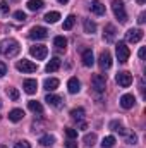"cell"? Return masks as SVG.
I'll return each mask as SVG.
<instances>
[{
	"instance_id": "obj_3",
	"label": "cell",
	"mask_w": 146,
	"mask_h": 148,
	"mask_svg": "<svg viewBox=\"0 0 146 148\" xmlns=\"http://www.w3.org/2000/svg\"><path fill=\"white\" fill-rule=\"evenodd\" d=\"M115 52H117V59H119V62H127V59H129V55H131V50H129V47L124 43V41H119L117 45H115Z\"/></svg>"
},
{
	"instance_id": "obj_23",
	"label": "cell",
	"mask_w": 146,
	"mask_h": 148,
	"mask_svg": "<svg viewBox=\"0 0 146 148\" xmlns=\"http://www.w3.org/2000/svg\"><path fill=\"white\" fill-rule=\"evenodd\" d=\"M28 107H29V110L35 112V114H41L43 112V105L40 102H36V100H29L28 102Z\"/></svg>"
},
{
	"instance_id": "obj_32",
	"label": "cell",
	"mask_w": 146,
	"mask_h": 148,
	"mask_svg": "<svg viewBox=\"0 0 146 148\" xmlns=\"http://www.w3.org/2000/svg\"><path fill=\"white\" fill-rule=\"evenodd\" d=\"M7 93H9L10 100H14V102H16V100H19V91H17L16 88H9V90H7Z\"/></svg>"
},
{
	"instance_id": "obj_28",
	"label": "cell",
	"mask_w": 146,
	"mask_h": 148,
	"mask_svg": "<svg viewBox=\"0 0 146 148\" xmlns=\"http://www.w3.org/2000/svg\"><path fill=\"white\" fill-rule=\"evenodd\" d=\"M74 23H76V16H74V14H71V16H67V17H65V21H64V29H65V31L72 29Z\"/></svg>"
},
{
	"instance_id": "obj_11",
	"label": "cell",
	"mask_w": 146,
	"mask_h": 148,
	"mask_svg": "<svg viewBox=\"0 0 146 148\" xmlns=\"http://www.w3.org/2000/svg\"><path fill=\"white\" fill-rule=\"evenodd\" d=\"M134 103H136L134 95L126 93V95H122V97H120V107H122V109H132V107H134Z\"/></svg>"
},
{
	"instance_id": "obj_31",
	"label": "cell",
	"mask_w": 146,
	"mask_h": 148,
	"mask_svg": "<svg viewBox=\"0 0 146 148\" xmlns=\"http://www.w3.org/2000/svg\"><path fill=\"white\" fill-rule=\"evenodd\" d=\"M84 143H86L88 147H93V145L96 143V134H95V133H91V134H86V136H84Z\"/></svg>"
},
{
	"instance_id": "obj_17",
	"label": "cell",
	"mask_w": 146,
	"mask_h": 148,
	"mask_svg": "<svg viewBox=\"0 0 146 148\" xmlns=\"http://www.w3.org/2000/svg\"><path fill=\"white\" fill-rule=\"evenodd\" d=\"M103 38H105L108 43H112V41L115 40V26H113V24H107V26H105V33H103Z\"/></svg>"
},
{
	"instance_id": "obj_33",
	"label": "cell",
	"mask_w": 146,
	"mask_h": 148,
	"mask_svg": "<svg viewBox=\"0 0 146 148\" xmlns=\"http://www.w3.org/2000/svg\"><path fill=\"white\" fill-rule=\"evenodd\" d=\"M65 134H67V138H69V140L77 138V131H76V129H72V127H65Z\"/></svg>"
},
{
	"instance_id": "obj_42",
	"label": "cell",
	"mask_w": 146,
	"mask_h": 148,
	"mask_svg": "<svg viewBox=\"0 0 146 148\" xmlns=\"http://www.w3.org/2000/svg\"><path fill=\"white\" fill-rule=\"evenodd\" d=\"M57 2H59V3H67L69 0H57Z\"/></svg>"
},
{
	"instance_id": "obj_9",
	"label": "cell",
	"mask_w": 146,
	"mask_h": 148,
	"mask_svg": "<svg viewBox=\"0 0 146 148\" xmlns=\"http://www.w3.org/2000/svg\"><path fill=\"white\" fill-rule=\"evenodd\" d=\"M141 38H143V31H141L139 28L129 29V31L126 33V40H127L129 43H138V41H141Z\"/></svg>"
},
{
	"instance_id": "obj_25",
	"label": "cell",
	"mask_w": 146,
	"mask_h": 148,
	"mask_svg": "<svg viewBox=\"0 0 146 148\" xmlns=\"http://www.w3.org/2000/svg\"><path fill=\"white\" fill-rule=\"evenodd\" d=\"M59 19H60V14H59V12H55V10H52V12H46V14H45V21H46V23H52V24H53V23H57Z\"/></svg>"
},
{
	"instance_id": "obj_15",
	"label": "cell",
	"mask_w": 146,
	"mask_h": 148,
	"mask_svg": "<svg viewBox=\"0 0 146 148\" xmlns=\"http://www.w3.org/2000/svg\"><path fill=\"white\" fill-rule=\"evenodd\" d=\"M59 69H60V59H59V57L50 59V62H48L46 67H45L46 73H55V71H59Z\"/></svg>"
},
{
	"instance_id": "obj_37",
	"label": "cell",
	"mask_w": 146,
	"mask_h": 148,
	"mask_svg": "<svg viewBox=\"0 0 146 148\" xmlns=\"http://www.w3.org/2000/svg\"><path fill=\"white\" fill-rule=\"evenodd\" d=\"M14 148H31V145H29L28 141H17Z\"/></svg>"
},
{
	"instance_id": "obj_29",
	"label": "cell",
	"mask_w": 146,
	"mask_h": 148,
	"mask_svg": "<svg viewBox=\"0 0 146 148\" xmlns=\"http://www.w3.org/2000/svg\"><path fill=\"white\" fill-rule=\"evenodd\" d=\"M84 31L86 33H95L96 31V24L89 19H84Z\"/></svg>"
},
{
	"instance_id": "obj_21",
	"label": "cell",
	"mask_w": 146,
	"mask_h": 148,
	"mask_svg": "<svg viewBox=\"0 0 146 148\" xmlns=\"http://www.w3.org/2000/svg\"><path fill=\"white\" fill-rule=\"evenodd\" d=\"M40 145L41 147H52V145H55V138L52 134H45L40 138Z\"/></svg>"
},
{
	"instance_id": "obj_26",
	"label": "cell",
	"mask_w": 146,
	"mask_h": 148,
	"mask_svg": "<svg viewBox=\"0 0 146 148\" xmlns=\"http://www.w3.org/2000/svg\"><path fill=\"white\" fill-rule=\"evenodd\" d=\"M53 45H55L59 50H65V47H67V40H65L64 36H55Z\"/></svg>"
},
{
	"instance_id": "obj_2",
	"label": "cell",
	"mask_w": 146,
	"mask_h": 148,
	"mask_svg": "<svg viewBox=\"0 0 146 148\" xmlns=\"http://www.w3.org/2000/svg\"><path fill=\"white\" fill-rule=\"evenodd\" d=\"M112 10L115 14V17L120 21V23H126L127 21V14H126V7L120 0H113L112 2Z\"/></svg>"
},
{
	"instance_id": "obj_7",
	"label": "cell",
	"mask_w": 146,
	"mask_h": 148,
	"mask_svg": "<svg viewBox=\"0 0 146 148\" xmlns=\"http://www.w3.org/2000/svg\"><path fill=\"white\" fill-rule=\"evenodd\" d=\"M115 81H117V84H119V86L127 88V86H131V84H132V74L122 71V73H119L117 76H115Z\"/></svg>"
},
{
	"instance_id": "obj_30",
	"label": "cell",
	"mask_w": 146,
	"mask_h": 148,
	"mask_svg": "<svg viewBox=\"0 0 146 148\" xmlns=\"http://www.w3.org/2000/svg\"><path fill=\"white\" fill-rule=\"evenodd\" d=\"M115 145V138L113 136H105L103 140H102V147L103 148H112Z\"/></svg>"
},
{
	"instance_id": "obj_1",
	"label": "cell",
	"mask_w": 146,
	"mask_h": 148,
	"mask_svg": "<svg viewBox=\"0 0 146 148\" xmlns=\"http://www.w3.org/2000/svg\"><path fill=\"white\" fill-rule=\"evenodd\" d=\"M19 50H21L19 43L12 38H7V40L0 41V53L5 55V57H16L19 53Z\"/></svg>"
},
{
	"instance_id": "obj_16",
	"label": "cell",
	"mask_w": 146,
	"mask_h": 148,
	"mask_svg": "<svg viewBox=\"0 0 146 148\" xmlns=\"http://www.w3.org/2000/svg\"><path fill=\"white\" fill-rule=\"evenodd\" d=\"M67 90H69V93H72V95L81 90V83H79L77 77H71V79L67 81Z\"/></svg>"
},
{
	"instance_id": "obj_27",
	"label": "cell",
	"mask_w": 146,
	"mask_h": 148,
	"mask_svg": "<svg viewBox=\"0 0 146 148\" xmlns=\"http://www.w3.org/2000/svg\"><path fill=\"white\" fill-rule=\"evenodd\" d=\"M110 127L113 129V131H117V133H120V134H127V129L120 124V122H117V121H113V122H110Z\"/></svg>"
},
{
	"instance_id": "obj_38",
	"label": "cell",
	"mask_w": 146,
	"mask_h": 148,
	"mask_svg": "<svg viewBox=\"0 0 146 148\" xmlns=\"http://www.w3.org/2000/svg\"><path fill=\"white\" fill-rule=\"evenodd\" d=\"M5 74H7V66H5V64L0 60V77H3Z\"/></svg>"
},
{
	"instance_id": "obj_35",
	"label": "cell",
	"mask_w": 146,
	"mask_h": 148,
	"mask_svg": "<svg viewBox=\"0 0 146 148\" xmlns=\"http://www.w3.org/2000/svg\"><path fill=\"white\" fill-rule=\"evenodd\" d=\"M14 17H16L17 21H26V14H24L23 10H16V12H14Z\"/></svg>"
},
{
	"instance_id": "obj_12",
	"label": "cell",
	"mask_w": 146,
	"mask_h": 148,
	"mask_svg": "<svg viewBox=\"0 0 146 148\" xmlns=\"http://www.w3.org/2000/svg\"><path fill=\"white\" fill-rule=\"evenodd\" d=\"M23 88H24V91H26L28 95H33V93H36V90H38L36 79H26V81L23 83Z\"/></svg>"
},
{
	"instance_id": "obj_10",
	"label": "cell",
	"mask_w": 146,
	"mask_h": 148,
	"mask_svg": "<svg viewBox=\"0 0 146 148\" xmlns=\"http://www.w3.org/2000/svg\"><path fill=\"white\" fill-rule=\"evenodd\" d=\"M98 64H100V67H102V69H105V71L112 67V55H110L108 50H105V52H102V53H100Z\"/></svg>"
},
{
	"instance_id": "obj_8",
	"label": "cell",
	"mask_w": 146,
	"mask_h": 148,
	"mask_svg": "<svg viewBox=\"0 0 146 148\" xmlns=\"http://www.w3.org/2000/svg\"><path fill=\"white\" fill-rule=\"evenodd\" d=\"M48 36V29L43 28V26H35L29 29V38L31 40H45Z\"/></svg>"
},
{
	"instance_id": "obj_44",
	"label": "cell",
	"mask_w": 146,
	"mask_h": 148,
	"mask_svg": "<svg viewBox=\"0 0 146 148\" xmlns=\"http://www.w3.org/2000/svg\"><path fill=\"white\" fill-rule=\"evenodd\" d=\"M0 148H7V147H3V145H0Z\"/></svg>"
},
{
	"instance_id": "obj_20",
	"label": "cell",
	"mask_w": 146,
	"mask_h": 148,
	"mask_svg": "<svg viewBox=\"0 0 146 148\" xmlns=\"http://www.w3.org/2000/svg\"><path fill=\"white\" fill-rule=\"evenodd\" d=\"M23 117H24V112L21 109H14V110L9 112V121H12V122H19Z\"/></svg>"
},
{
	"instance_id": "obj_18",
	"label": "cell",
	"mask_w": 146,
	"mask_h": 148,
	"mask_svg": "<svg viewBox=\"0 0 146 148\" xmlns=\"http://www.w3.org/2000/svg\"><path fill=\"white\" fill-rule=\"evenodd\" d=\"M57 86H59V79H55V77L45 79V83H43V88L46 91H53V90H57Z\"/></svg>"
},
{
	"instance_id": "obj_19",
	"label": "cell",
	"mask_w": 146,
	"mask_h": 148,
	"mask_svg": "<svg viewBox=\"0 0 146 148\" xmlns=\"http://www.w3.org/2000/svg\"><path fill=\"white\" fill-rule=\"evenodd\" d=\"M45 102H46L48 105H52V107H60V105H62V98L57 97V95H46Z\"/></svg>"
},
{
	"instance_id": "obj_45",
	"label": "cell",
	"mask_w": 146,
	"mask_h": 148,
	"mask_svg": "<svg viewBox=\"0 0 146 148\" xmlns=\"http://www.w3.org/2000/svg\"><path fill=\"white\" fill-rule=\"evenodd\" d=\"M0 109H2V102H0Z\"/></svg>"
},
{
	"instance_id": "obj_13",
	"label": "cell",
	"mask_w": 146,
	"mask_h": 148,
	"mask_svg": "<svg viewBox=\"0 0 146 148\" xmlns=\"http://www.w3.org/2000/svg\"><path fill=\"white\" fill-rule=\"evenodd\" d=\"M81 59H83V64H84L86 67H91V66L95 64V57H93V52H91L89 48H86V50L83 52Z\"/></svg>"
},
{
	"instance_id": "obj_36",
	"label": "cell",
	"mask_w": 146,
	"mask_h": 148,
	"mask_svg": "<svg viewBox=\"0 0 146 148\" xmlns=\"http://www.w3.org/2000/svg\"><path fill=\"white\" fill-rule=\"evenodd\" d=\"M127 143H129V145H136V143H138V136H136L134 133L129 134V136H127Z\"/></svg>"
},
{
	"instance_id": "obj_4",
	"label": "cell",
	"mask_w": 146,
	"mask_h": 148,
	"mask_svg": "<svg viewBox=\"0 0 146 148\" xmlns=\"http://www.w3.org/2000/svg\"><path fill=\"white\" fill-rule=\"evenodd\" d=\"M91 86L95 88V91L102 93L105 91V86H107V76L105 74H95L91 77Z\"/></svg>"
},
{
	"instance_id": "obj_39",
	"label": "cell",
	"mask_w": 146,
	"mask_h": 148,
	"mask_svg": "<svg viewBox=\"0 0 146 148\" xmlns=\"http://www.w3.org/2000/svg\"><path fill=\"white\" fill-rule=\"evenodd\" d=\"M65 147H67V148H77V143H76V141H72V140H69V141L65 143Z\"/></svg>"
},
{
	"instance_id": "obj_40",
	"label": "cell",
	"mask_w": 146,
	"mask_h": 148,
	"mask_svg": "<svg viewBox=\"0 0 146 148\" xmlns=\"http://www.w3.org/2000/svg\"><path fill=\"white\" fill-rule=\"evenodd\" d=\"M138 23H139V24H143V23H145V14H139V19H138Z\"/></svg>"
},
{
	"instance_id": "obj_24",
	"label": "cell",
	"mask_w": 146,
	"mask_h": 148,
	"mask_svg": "<svg viewBox=\"0 0 146 148\" xmlns=\"http://www.w3.org/2000/svg\"><path fill=\"white\" fill-rule=\"evenodd\" d=\"M71 117H72L74 121H83L84 119V109H81V107H77V109H72L71 110Z\"/></svg>"
},
{
	"instance_id": "obj_41",
	"label": "cell",
	"mask_w": 146,
	"mask_h": 148,
	"mask_svg": "<svg viewBox=\"0 0 146 148\" xmlns=\"http://www.w3.org/2000/svg\"><path fill=\"white\" fill-rule=\"evenodd\" d=\"M145 53H146V50L141 48V50H139V59H145Z\"/></svg>"
},
{
	"instance_id": "obj_14",
	"label": "cell",
	"mask_w": 146,
	"mask_h": 148,
	"mask_svg": "<svg viewBox=\"0 0 146 148\" xmlns=\"http://www.w3.org/2000/svg\"><path fill=\"white\" fill-rule=\"evenodd\" d=\"M91 12L96 14V16H103L105 14V5L100 0H93L91 2Z\"/></svg>"
},
{
	"instance_id": "obj_34",
	"label": "cell",
	"mask_w": 146,
	"mask_h": 148,
	"mask_svg": "<svg viewBox=\"0 0 146 148\" xmlns=\"http://www.w3.org/2000/svg\"><path fill=\"white\" fill-rule=\"evenodd\" d=\"M0 12H2V14H9V3H7L5 0L0 2Z\"/></svg>"
},
{
	"instance_id": "obj_6",
	"label": "cell",
	"mask_w": 146,
	"mask_h": 148,
	"mask_svg": "<svg viewBox=\"0 0 146 148\" xmlns=\"http://www.w3.org/2000/svg\"><path fill=\"white\" fill-rule=\"evenodd\" d=\"M16 69H17V71H21V73H35V71H36V64H33L31 60L23 59V60H17Z\"/></svg>"
},
{
	"instance_id": "obj_5",
	"label": "cell",
	"mask_w": 146,
	"mask_h": 148,
	"mask_svg": "<svg viewBox=\"0 0 146 148\" xmlns=\"http://www.w3.org/2000/svg\"><path fill=\"white\" fill-rule=\"evenodd\" d=\"M29 53H31L36 60H43V59L48 55V48H46L45 45H35V47L29 48Z\"/></svg>"
},
{
	"instance_id": "obj_43",
	"label": "cell",
	"mask_w": 146,
	"mask_h": 148,
	"mask_svg": "<svg viewBox=\"0 0 146 148\" xmlns=\"http://www.w3.org/2000/svg\"><path fill=\"white\" fill-rule=\"evenodd\" d=\"M138 3H139V5H143V3H145V0H138Z\"/></svg>"
},
{
	"instance_id": "obj_22",
	"label": "cell",
	"mask_w": 146,
	"mask_h": 148,
	"mask_svg": "<svg viewBox=\"0 0 146 148\" xmlns=\"http://www.w3.org/2000/svg\"><path fill=\"white\" fill-rule=\"evenodd\" d=\"M26 5H28V9H29V10L36 12V10H40V9H43V5H45V3H43V0H29Z\"/></svg>"
}]
</instances>
